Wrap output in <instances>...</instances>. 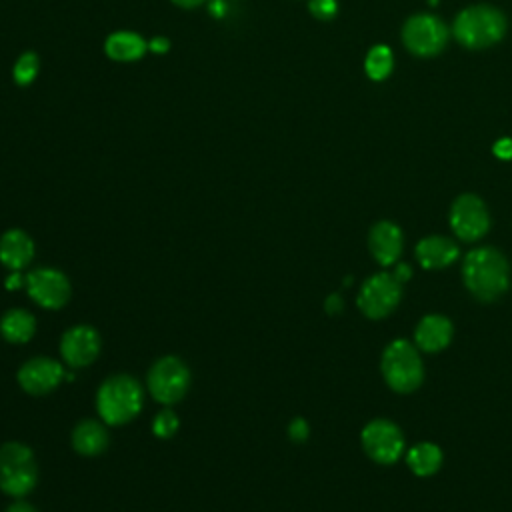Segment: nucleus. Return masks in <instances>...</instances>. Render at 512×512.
I'll use <instances>...</instances> for the list:
<instances>
[{"instance_id":"1","label":"nucleus","mask_w":512,"mask_h":512,"mask_svg":"<svg viewBox=\"0 0 512 512\" xmlns=\"http://www.w3.org/2000/svg\"><path fill=\"white\" fill-rule=\"evenodd\" d=\"M462 278L474 298L490 302L508 290L510 268L498 250L488 246L474 248L464 258Z\"/></svg>"},{"instance_id":"2","label":"nucleus","mask_w":512,"mask_h":512,"mask_svg":"<svg viewBox=\"0 0 512 512\" xmlns=\"http://www.w3.org/2000/svg\"><path fill=\"white\" fill-rule=\"evenodd\" d=\"M142 388L128 374H116L104 380L96 394V408L100 418L110 426L130 422L142 408Z\"/></svg>"},{"instance_id":"3","label":"nucleus","mask_w":512,"mask_h":512,"mask_svg":"<svg viewBox=\"0 0 512 512\" xmlns=\"http://www.w3.org/2000/svg\"><path fill=\"white\" fill-rule=\"evenodd\" d=\"M506 32V18L492 6H470L462 10L452 24L454 38L472 50L496 44Z\"/></svg>"},{"instance_id":"4","label":"nucleus","mask_w":512,"mask_h":512,"mask_svg":"<svg viewBox=\"0 0 512 512\" xmlns=\"http://www.w3.org/2000/svg\"><path fill=\"white\" fill-rule=\"evenodd\" d=\"M38 480V466L32 450L20 442H6L0 448V490L20 498L32 492Z\"/></svg>"},{"instance_id":"5","label":"nucleus","mask_w":512,"mask_h":512,"mask_svg":"<svg viewBox=\"0 0 512 512\" xmlns=\"http://www.w3.org/2000/svg\"><path fill=\"white\" fill-rule=\"evenodd\" d=\"M382 374L396 392H412L422 384L424 366L418 350L406 340H394L382 354Z\"/></svg>"},{"instance_id":"6","label":"nucleus","mask_w":512,"mask_h":512,"mask_svg":"<svg viewBox=\"0 0 512 512\" xmlns=\"http://www.w3.org/2000/svg\"><path fill=\"white\" fill-rule=\"evenodd\" d=\"M190 386V370L176 356H164L156 360L148 372V390L160 404H174L184 398Z\"/></svg>"},{"instance_id":"7","label":"nucleus","mask_w":512,"mask_h":512,"mask_svg":"<svg viewBox=\"0 0 512 512\" xmlns=\"http://www.w3.org/2000/svg\"><path fill=\"white\" fill-rule=\"evenodd\" d=\"M402 298V282L392 272H380L370 276L358 294V308L368 318L388 316Z\"/></svg>"},{"instance_id":"8","label":"nucleus","mask_w":512,"mask_h":512,"mask_svg":"<svg viewBox=\"0 0 512 512\" xmlns=\"http://www.w3.org/2000/svg\"><path fill=\"white\" fill-rule=\"evenodd\" d=\"M448 40V28L444 22L430 14L410 16L402 28L404 46L416 56L438 54Z\"/></svg>"},{"instance_id":"9","label":"nucleus","mask_w":512,"mask_h":512,"mask_svg":"<svg viewBox=\"0 0 512 512\" xmlns=\"http://www.w3.org/2000/svg\"><path fill=\"white\" fill-rule=\"evenodd\" d=\"M28 296L42 308H62L70 298V282L56 268H36L24 278Z\"/></svg>"},{"instance_id":"10","label":"nucleus","mask_w":512,"mask_h":512,"mask_svg":"<svg viewBox=\"0 0 512 512\" xmlns=\"http://www.w3.org/2000/svg\"><path fill=\"white\" fill-rule=\"evenodd\" d=\"M450 226L464 242H474L488 232L490 218L484 202L474 194H462L450 208Z\"/></svg>"},{"instance_id":"11","label":"nucleus","mask_w":512,"mask_h":512,"mask_svg":"<svg viewBox=\"0 0 512 512\" xmlns=\"http://www.w3.org/2000/svg\"><path fill=\"white\" fill-rule=\"evenodd\" d=\"M364 452L378 464H392L400 458L404 448V436L400 428L390 420H372L362 430Z\"/></svg>"},{"instance_id":"12","label":"nucleus","mask_w":512,"mask_h":512,"mask_svg":"<svg viewBox=\"0 0 512 512\" xmlns=\"http://www.w3.org/2000/svg\"><path fill=\"white\" fill-rule=\"evenodd\" d=\"M98 352H100V334L86 324L68 328L60 340V354L66 360V364L74 368L92 364Z\"/></svg>"},{"instance_id":"13","label":"nucleus","mask_w":512,"mask_h":512,"mask_svg":"<svg viewBox=\"0 0 512 512\" xmlns=\"http://www.w3.org/2000/svg\"><path fill=\"white\" fill-rule=\"evenodd\" d=\"M62 376H64V370L56 360L38 356L20 366L18 384L24 392L32 396H40V394L52 392L60 384Z\"/></svg>"},{"instance_id":"14","label":"nucleus","mask_w":512,"mask_h":512,"mask_svg":"<svg viewBox=\"0 0 512 512\" xmlns=\"http://www.w3.org/2000/svg\"><path fill=\"white\" fill-rule=\"evenodd\" d=\"M368 246L378 264H382V266L396 264V260L402 252V232L396 224L382 220V222L374 224V228L370 230Z\"/></svg>"},{"instance_id":"15","label":"nucleus","mask_w":512,"mask_h":512,"mask_svg":"<svg viewBox=\"0 0 512 512\" xmlns=\"http://www.w3.org/2000/svg\"><path fill=\"white\" fill-rule=\"evenodd\" d=\"M32 258H34V242L24 230L12 228L0 236V262L8 270L12 272L22 270L32 262Z\"/></svg>"},{"instance_id":"16","label":"nucleus","mask_w":512,"mask_h":512,"mask_svg":"<svg viewBox=\"0 0 512 512\" xmlns=\"http://www.w3.org/2000/svg\"><path fill=\"white\" fill-rule=\"evenodd\" d=\"M458 256H460V250H458L456 242H452L450 238H444V236L422 238L416 246V258H418L420 266L428 268V270L446 268L452 262H456Z\"/></svg>"},{"instance_id":"17","label":"nucleus","mask_w":512,"mask_h":512,"mask_svg":"<svg viewBox=\"0 0 512 512\" xmlns=\"http://www.w3.org/2000/svg\"><path fill=\"white\" fill-rule=\"evenodd\" d=\"M416 346L424 352H440L452 340V322L438 314L424 316L414 332Z\"/></svg>"},{"instance_id":"18","label":"nucleus","mask_w":512,"mask_h":512,"mask_svg":"<svg viewBox=\"0 0 512 512\" xmlns=\"http://www.w3.org/2000/svg\"><path fill=\"white\" fill-rule=\"evenodd\" d=\"M146 50L148 42L140 34L130 30L112 32L104 42V52L116 62H134L142 58Z\"/></svg>"},{"instance_id":"19","label":"nucleus","mask_w":512,"mask_h":512,"mask_svg":"<svg viewBox=\"0 0 512 512\" xmlns=\"http://www.w3.org/2000/svg\"><path fill=\"white\" fill-rule=\"evenodd\" d=\"M72 446L82 456H96L108 446V432L96 420H82L72 430Z\"/></svg>"},{"instance_id":"20","label":"nucleus","mask_w":512,"mask_h":512,"mask_svg":"<svg viewBox=\"0 0 512 512\" xmlns=\"http://www.w3.org/2000/svg\"><path fill=\"white\" fill-rule=\"evenodd\" d=\"M34 332H36V318L22 308L8 310L0 320V334L4 336V340L12 344L28 342L34 336Z\"/></svg>"},{"instance_id":"21","label":"nucleus","mask_w":512,"mask_h":512,"mask_svg":"<svg viewBox=\"0 0 512 512\" xmlns=\"http://www.w3.org/2000/svg\"><path fill=\"white\" fill-rule=\"evenodd\" d=\"M406 462H408L410 470L416 476H430V474H434L440 468L442 452H440V448L436 444L420 442V444H416V446H412L408 450Z\"/></svg>"},{"instance_id":"22","label":"nucleus","mask_w":512,"mask_h":512,"mask_svg":"<svg viewBox=\"0 0 512 512\" xmlns=\"http://www.w3.org/2000/svg\"><path fill=\"white\" fill-rule=\"evenodd\" d=\"M392 64H394V56L392 50L388 46H374L364 60V70L372 80H384L390 72H392Z\"/></svg>"},{"instance_id":"23","label":"nucleus","mask_w":512,"mask_h":512,"mask_svg":"<svg viewBox=\"0 0 512 512\" xmlns=\"http://www.w3.org/2000/svg\"><path fill=\"white\" fill-rule=\"evenodd\" d=\"M38 70H40V60H38V56H36L34 52H24V54L18 56L12 74H14L16 84L28 86V84L34 82Z\"/></svg>"},{"instance_id":"24","label":"nucleus","mask_w":512,"mask_h":512,"mask_svg":"<svg viewBox=\"0 0 512 512\" xmlns=\"http://www.w3.org/2000/svg\"><path fill=\"white\" fill-rule=\"evenodd\" d=\"M152 430L158 438H170L178 430V416L170 408L160 410L152 422Z\"/></svg>"},{"instance_id":"25","label":"nucleus","mask_w":512,"mask_h":512,"mask_svg":"<svg viewBox=\"0 0 512 512\" xmlns=\"http://www.w3.org/2000/svg\"><path fill=\"white\" fill-rule=\"evenodd\" d=\"M308 8H310L312 16H316L320 20H330L338 12V2L336 0H310Z\"/></svg>"},{"instance_id":"26","label":"nucleus","mask_w":512,"mask_h":512,"mask_svg":"<svg viewBox=\"0 0 512 512\" xmlns=\"http://www.w3.org/2000/svg\"><path fill=\"white\" fill-rule=\"evenodd\" d=\"M288 434L294 442H304L308 438V424L302 418H294L288 426Z\"/></svg>"},{"instance_id":"27","label":"nucleus","mask_w":512,"mask_h":512,"mask_svg":"<svg viewBox=\"0 0 512 512\" xmlns=\"http://www.w3.org/2000/svg\"><path fill=\"white\" fill-rule=\"evenodd\" d=\"M494 154L500 160H510L512 158V138H500L494 142Z\"/></svg>"},{"instance_id":"28","label":"nucleus","mask_w":512,"mask_h":512,"mask_svg":"<svg viewBox=\"0 0 512 512\" xmlns=\"http://www.w3.org/2000/svg\"><path fill=\"white\" fill-rule=\"evenodd\" d=\"M148 50H152L154 54H164L170 50V40L164 38V36H154L150 42H148Z\"/></svg>"},{"instance_id":"29","label":"nucleus","mask_w":512,"mask_h":512,"mask_svg":"<svg viewBox=\"0 0 512 512\" xmlns=\"http://www.w3.org/2000/svg\"><path fill=\"white\" fill-rule=\"evenodd\" d=\"M326 312H330V314H338L340 310H342V298L338 296V294H330L328 298H326Z\"/></svg>"},{"instance_id":"30","label":"nucleus","mask_w":512,"mask_h":512,"mask_svg":"<svg viewBox=\"0 0 512 512\" xmlns=\"http://www.w3.org/2000/svg\"><path fill=\"white\" fill-rule=\"evenodd\" d=\"M208 10L214 18H222L226 14V2L224 0H210Z\"/></svg>"},{"instance_id":"31","label":"nucleus","mask_w":512,"mask_h":512,"mask_svg":"<svg viewBox=\"0 0 512 512\" xmlns=\"http://www.w3.org/2000/svg\"><path fill=\"white\" fill-rule=\"evenodd\" d=\"M392 274H394L400 282H406V280L410 278V274H412V272H410V266H408V264H398V266H396V270H394Z\"/></svg>"},{"instance_id":"32","label":"nucleus","mask_w":512,"mask_h":512,"mask_svg":"<svg viewBox=\"0 0 512 512\" xmlns=\"http://www.w3.org/2000/svg\"><path fill=\"white\" fill-rule=\"evenodd\" d=\"M22 284H24V278L20 276V270H16L10 278H6V288H10V290H14V288H18Z\"/></svg>"},{"instance_id":"33","label":"nucleus","mask_w":512,"mask_h":512,"mask_svg":"<svg viewBox=\"0 0 512 512\" xmlns=\"http://www.w3.org/2000/svg\"><path fill=\"white\" fill-rule=\"evenodd\" d=\"M4 512H36V510L30 504H26V502H14Z\"/></svg>"},{"instance_id":"34","label":"nucleus","mask_w":512,"mask_h":512,"mask_svg":"<svg viewBox=\"0 0 512 512\" xmlns=\"http://www.w3.org/2000/svg\"><path fill=\"white\" fill-rule=\"evenodd\" d=\"M176 6H182V8H196L200 6L204 0H172Z\"/></svg>"},{"instance_id":"35","label":"nucleus","mask_w":512,"mask_h":512,"mask_svg":"<svg viewBox=\"0 0 512 512\" xmlns=\"http://www.w3.org/2000/svg\"><path fill=\"white\" fill-rule=\"evenodd\" d=\"M434 2H436V0H430V4H434Z\"/></svg>"}]
</instances>
